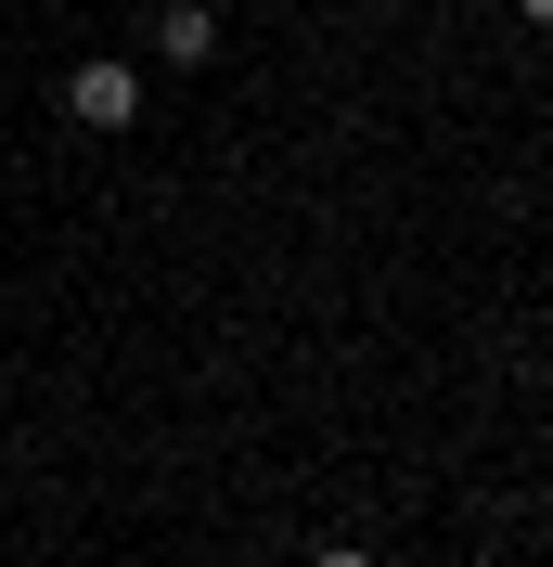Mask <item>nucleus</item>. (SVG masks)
Here are the masks:
<instances>
[{
	"mask_svg": "<svg viewBox=\"0 0 553 567\" xmlns=\"http://www.w3.org/2000/svg\"><path fill=\"white\" fill-rule=\"evenodd\" d=\"M65 116H77V130H129V116H142V78L116 65V52H104V65H77V78H65Z\"/></svg>",
	"mask_w": 553,
	"mask_h": 567,
	"instance_id": "f257e3e1",
	"label": "nucleus"
},
{
	"mask_svg": "<svg viewBox=\"0 0 553 567\" xmlns=\"http://www.w3.org/2000/svg\"><path fill=\"white\" fill-rule=\"evenodd\" d=\"M310 567H374V555H361V542H335V555H310Z\"/></svg>",
	"mask_w": 553,
	"mask_h": 567,
	"instance_id": "7ed1b4c3",
	"label": "nucleus"
},
{
	"mask_svg": "<svg viewBox=\"0 0 553 567\" xmlns=\"http://www.w3.org/2000/svg\"><path fill=\"white\" fill-rule=\"evenodd\" d=\"M155 52H168V65H207V52H219V13H207V0L155 13Z\"/></svg>",
	"mask_w": 553,
	"mask_h": 567,
	"instance_id": "f03ea898",
	"label": "nucleus"
},
{
	"mask_svg": "<svg viewBox=\"0 0 553 567\" xmlns=\"http://www.w3.org/2000/svg\"><path fill=\"white\" fill-rule=\"evenodd\" d=\"M515 13H528V27H553V0H515Z\"/></svg>",
	"mask_w": 553,
	"mask_h": 567,
	"instance_id": "20e7f679",
	"label": "nucleus"
}]
</instances>
